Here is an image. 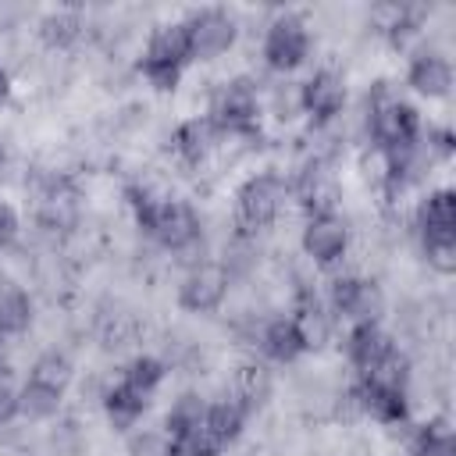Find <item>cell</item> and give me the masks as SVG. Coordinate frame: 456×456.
<instances>
[{
  "label": "cell",
  "instance_id": "obj_1",
  "mask_svg": "<svg viewBox=\"0 0 456 456\" xmlns=\"http://www.w3.org/2000/svg\"><path fill=\"white\" fill-rule=\"evenodd\" d=\"M367 132H370V142L381 150V153H392V150H403L410 142L420 139V114L410 100H403V93L395 89V82H374L367 89Z\"/></svg>",
  "mask_w": 456,
  "mask_h": 456
},
{
  "label": "cell",
  "instance_id": "obj_2",
  "mask_svg": "<svg viewBox=\"0 0 456 456\" xmlns=\"http://www.w3.org/2000/svg\"><path fill=\"white\" fill-rule=\"evenodd\" d=\"M189 61H192V53H189V32H185L182 18H178V21H160V25L150 32V39H146V50H142V57H139V75H142L153 89L171 93V89L178 86L182 68H185Z\"/></svg>",
  "mask_w": 456,
  "mask_h": 456
},
{
  "label": "cell",
  "instance_id": "obj_3",
  "mask_svg": "<svg viewBox=\"0 0 456 456\" xmlns=\"http://www.w3.org/2000/svg\"><path fill=\"white\" fill-rule=\"evenodd\" d=\"M207 118L214 121L217 135H235V139L260 135V93H256V82L246 78V75H235V78L221 82L210 93Z\"/></svg>",
  "mask_w": 456,
  "mask_h": 456
},
{
  "label": "cell",
  "instance_id": "obj_4",
  "mask_svg": "<svg viewBox=\"0 0 456 456\" xmlns=\"http://www.w3.org/2000/svg\"><path fill=\"white\" fill-rule=\"evenodd\" d=\"M289 196V185L281 175L274 171H256L249 175L239 192H235V224H239V235H256L264 232L267 224H274V217L281 214V203Z\"/></svg>",
  "mask_w": 456,
  "mask_h": 456
},
{
  "label": "cell",
  "instance_id": "obj_5",
  "mask_svg": "<svg viewBox=\"0 0 456 456\" xmlns=\"http://www.w3.org/2000/svg\"><path fill=\"white\" fill-rule=\"evenodd\" d=\"M264 64L271 71H296L306 57H310V28L299 14L292 11H281L267 21V32H264Z\"/></svg>",
  "mask_w": 456,
  "mask_h": 456
},
{
  "label": "cell",
  "instance_id": "obj_6",
  "mask_svg": "<svg viewBox=\"0 0 456 456\" xmlns=\"http://www.w3.org/2000/svg\"><path fill=\"white\" fill-rule=\"evenodd\" d=\"M182 25L189 32L192 61H214V57L228 53L239 36V25L224 7H196L182 18Z\"/></svg>",
  "mask_w": 456,
  "mask_h": 456
},
{
  "label": "cell",
  "instance_id": "obj_7",
  "mask_svg": "<svg viewBox=\"0 0 456 456\" xmlns=\"http://www.w3.org/2000/svg\"><path fill=\"white\" fill-rule=\"evenodd\" d=\"M328 310L346 317L349 324H374L385 310V292L374 278L342 274L328 289Z\"/></svg>",
  "mask_w": 456,
  "mask_h": 456
},
{
  "label": "cell",
  "instance_id": "obj_8",
  "mask_svg": "<svg viewBox=\"0 0 456 456\" xmlns=\"http://www.w3.org/2000/svg\"><path fill=\"white\" fill-rule=\"evenodd\" d=\"M228 285H232V274L224 271V264L217 260L192 264V271L178 285V306L189 314H214L224 303Z\"/></svg>",
  "mask_w": 456,
  "mask_h": 456
},
{
  "label": "cell",
  "instance_id": "obj_9",
  "mask_svg": "<svg viewBox=\"0 0 456 456\" xmlns=\"http://www.w3.org/2000/svg\"><path fill=\"white\" fill-rule=\"evenodd\" d=\"M36 217L46 232H68L78 221V192L61 175L36 178Z\"/></svg>",
  "mask_w": 456,
  "mask_h": 456
},
{
  "label": "cell",
  "instance_id": "obj_10",
  "mask_svg": "<svg viewBox=\"0 0 456 456\" xmlns=\"http://www.w3.org/2000/svg\"><path fill=\"white\" fill-rule=\"evenodd\" d=\"M200 232H203L200 214L185 200H164L146 235L157 239L171 253H185V249H192L200 242Z\"/></svg>",
  "mask_w": 456,
  "mask_h": 456
},
{
  "label": "cell",
  "instance_id": "obj_11",
  "mask_svg": "<svg viewBox=\"0 0 456 456\" xmlns=\"http://www.w3.org/2000/svg\"><path fill=\"white\" fill-rule=\"evenodd\" d=\"M296 103L303 114H310L317 125L331 121L342 114L346 107V78L335 68H317L299 89H296Z\"/></svg>",
  "mask_w": 456,
  "mask_h": 456
},
{
  "label": "cell",
  "instance_id": "obj_12",
  "mask_svg": "<svg viewBox=\"0 0 456 456\" xmlns=\"http://www.w3.org/2000/svg\"><path fill=\"white\" fill-rule=\"evenodd\" d=\"M299 246L303 253L321 264V267H331L346 256L349 249V224L338 217V214H317V217H306L303 224V235H299Z\"/></svg>",
  "mask_w": 456,
  "mask_h": 456
},
{
  "label": "cell",
  "instance_id": "obj_13",
  "mask_svg": "<svg viewBox=\"0 0 456 456\" xmlns=\"http://www.w3.org/2000/svg\"><path fill=\"white\" fill-rule=\"evenodd\" d=\"M349 399L356 403V410H363L378 424H403L410 417L406 388H388V385H374L367 378H356V385L349 388Z\"/></svg>",
  "mask_w": 456,
  "mask_h": 456
},
{
  "label": "cell",
  "instance_id": "obj_14",
  "mask_svg": "<svg viewBox=\"0 0 456 456\" xmlns=\"http://www.w3.org/2000/svg\"><path fill=\"white\" fill-rule=\"evenodd\" d=\"M296 200L306 210V217L335 214L338 207V178L324 160H310L296 178Z\"/></svg>",
  "mask_w": 456,
  "mask_h": 456
},
{
  "label": "cell",
  "instance_id": "obj_15",
  "mask_svg": "<svg viewBox=\"0 0 456 456\" xmlns=\"http://www.w3.org/2000/svg\"><path fill=\"white\" fill-rule=\"evenodd\" d=\"M406 86L428 100H442L452 93V64L449 57L435 53V50H420L417 57H410L406 68Z\"/></svg>",
  "mask_w": 456,
  "mask_h": 456
},
{
  "label": "cell",
  "instance_id": "obj_16",
  "mask_svg": "<svg viewBox=\"0 0 456 456\" xmlns=\"http://www.w3.org/2000/svg\"><path fill=\"white\" fill-rule=\"evenodd\" d=\"M217 139H221V135H217V128H214V121H210L207 114L185 118V121L171 132V146H175L178 160L189 164V167L203 164V160L210 157V150L217 146Z\"/></svg>",
  "mask_w": 456,
  "mask_h": 456
},
{
  "label": "cell",
  "instance_id": "obj_17",
  "mask_svg": "<svg viewBox=\"0 0 456 456\" xmlns=\"http://www.w3.org/2000/svg\"><path fill=\"white\" fill-rule=\"evenodd\" d=\"M292 321H296V328H299V335H303L306 349L324 346V342H328V335H331V310H328V303H324L310 285H303V289L296 292Z\"/></svg>",
  "mask_w": 456,
  "mask_h": 456
},
{
  "label": "cell",
  "instance_id": "obj_18",
  "mask_svg": "<svg viewBox=\"0 0 456 456\" xmlns=\"http://www.w3.org/2000/svg\"><path fill=\"white\" fill-rule=\"evenodd\" d=\"M395 349L392 335L374 321V324H353L346 335V356L356 367V374H367L381 356H388Z\"/></svg>",
  "mask_w": 456,
  "mask_h": 456
},
{
  "label": "cell",
  "instance_id": "obj_19",
  "mask_svg": "<svg viewBox=\"0 0 456 456\" xmlns=\"http://www.w3.org/2000/svg\"><path fill=\"white\" fill-rule=\"evenodd\" d=\"M417 232L420 239L456 235V192L452 189H435L417 203Z\"/></svg>",
  "mask_w": 456,
  "mask_h": 456
},
{
  "label": "cell",
  "instance_id": "obj_20",
  "mask_svg": "<svg viewBox=\"0 0 456 456\" xmlns=\"http://www.w3.org/2000/svg\"><path fill=\"white\" fill-rule=\"evenodd\" d=\"M260 349L274 363H296L306 353V342H303V335H299L292 317H271L260 328Z\"/></svg>",
  "mask_w": 456,
  "mask_h": 456
},
{
  "label": "cell",
  "instance_id": "obj_21",
  "mask_svg": "<svg viewBox=\"0 0 456 456\" xmlns=\"http://www.w3.org/2000/svg\"><path fill=\"white\" fill-rule=\"evenodd\" d=\"M271 392H274V378H271V370L264 367V363H242L239 370H235V378H232V399L246 410V413H253V410H260L267 399H271Z\"/></svg>",
  "mask_w": 456,
  "mask_h": 456
},
{
  "label": "cell",
  "instance_id": "obj_22",
  "mask_svg": "<svg viewBox=\"0 0 456 456\" xmlns=\"http://www.w3.org/2000/svg\"><path fill=\"white\" fill-rule=\"evenodd\" d=\"M246 410L232 399V395H224V399H214V403H207V417H203V428L214 435V442L224 449V445H232L239 435H242V428H246Z\"/></svg>",
  "mask_w": 456,
  "mask_h": 456
},
{
  "label": "cell",
  "instance_id": "obj_23",
  "mask_svg": "<svg viewBox=\"0 0 456 456\" xmlns=\"http://www.w3.org/2000/svg\"><path fill=\"white\" fill-rule=\"evenodd\" d=\"M82 28H86V21H82V14L75 7H57V11L43 14L39 39L46 46H53V50H68V46H75L82 39Z\"/></svg>",
  "mask_w": 456,
  "mask_h": 456
},
{
  "label": "cell",
  "instance_id": "obj_24",
  "mask_svg": "<svg viewBox=\"0 0 456 456\" xmlns=\"http://www.w3.org/2000/svg\"><path fill=\"white\" fill-rule=\"evenodd\" d=\"M164 374H167L164 360H157V356H150V353H139V356H132V360L125 363V370H121L118 381H121L128 392H135V395H142V399L150 403L153 392L160 388Z\"/></svg>",
  "mask_w": 456,
  "mask_h": 456
},
{
  "label": "cell",
  "instance_id": "obj_25",
  "mask_svg": "<svg viewBox=\"0 0 456 456\" xmlns=\"http://www.w3.org/2000/svg\"><path fill=\"white\" fill-rule=\"evenodd\" d=\"M146 406H150V403H146L142 395L128 392L121 381H114V385L103 392V413H107V420H110L114 431H128V428H135V420L142 417Z\"/></svg>",
  "mask_w": 456,
  "mask_h": 456
},
{
  "label": "cell",
  "instance_id": "obj_26",
  "mask_svg": "<svg viewBox=\"0 0 456 456\" xmlns=\"http://www.w3.org/2000/svg\"><path fill=\"white\" fill-rule=\"evenodd\" d=\"M410 456H456V435H452L449 420L435 417V420L420 424L410 438Z\"/></svg>",
  "mask_w": 456,
  "mask_h": 456
},
{
  "label": "cell",
  "instance_id": "obj_27",
  "mask_svg": "<svg viewBox=\"0 0 456 456\" xmlns=\"http://www.w3.org/2000/svg\"><path fill=\"white\" fill-rule=\"evenodd\" d=\"M203 417H207V399H203L200 392H182V395L171 403L167 417H164V435H167V438L189 435V431H196V428L203 424Z\"/></svg>",
  "mask_w": 456,
  "mask_h": 456
},
{
  "label": "cell",
  "instance_id": "obj_28",
  "mask_svg": "<svg viewBox=\"0 0 456 456\" xmlns=\"http://www.w3.org/2000/svg\"><path fill=\"white\" fill-rule=\"evenodd\" d=\"M32 324V299L18 285L0 289V335H21Z\"/></svg>",
  "mask_w": 456,
  "mask_h": 456
},
{
  "label": "cell",
  "instance_id": "obj_29",
  "mask_svg": "<svg viewBox=\"0 0 456 456\" xmlns=\"http://www.w3.org/2000/svg\"><path fill=\"white\" fill-rule=\"evenodd\" d=\"M71 378H75V363H71L64 353H57V349L36 356V363H32V370H28V381L46 385V388H53V392H64V388L71 385Z\"/></svg>",
  "mask_w": 456,
  "mask_h": 456
},
{
  "label": "cell",
  "instance_id": "obj_30",
  "mask_svg": "<svg viewBox=\"0 0 456 456\" xmlns=\"http://www.w3.org/2000/svg\"><path fill=\"white\" fill-rule=\"evenodd\" d=\"M61 395L64 392H53L46 385H36V381H25L18 388V413L25 420H50L57 410H61Z\"/></svg>",
  "mask_w": 456,
  "mask_h": 456
},
{
  "label": "cell",
  "instance_id": "obj_31",
  "mask_svg": "<svg viewBox=\"0 0 456 456\" xmlns=\"http://www.w3.org/2000/svg\"><path fill=\"white\" fill-rule=\"evenodd\" d=\"M135 331H139V324L132 314H125V310L121 314H100V342L107 349H121V346L135 342Z\"/></svg>",
  "mask_w": 456,
  "mask_h": 456
},
{
  "label": "cell",
  "instance_id": "obj_32",
  "mask_svg": "<svg viewBox=\"0 0 456 456\" xmlns=\"http://www.w3.org/2000/svg\"><path fill=\"white\" fill-rule=\"evenodd\" d=\"M420 246H424L428 264H431L438 274H452V271H456V235H445V239H420Z\"/></svg>",
  "mask_w": 456,
  "mask_h": 456
},
{
  "label": "cell",
  "instance_id": "obj_33",
  "mask_svg": "<svg viewBox=\"0 0 456 456\" xmlns=\"http://www.w3.org/2000/svg\"><path fill=\"white\" fill-rule=\"evenodd\" d=\"M128 456H167V435L164 431H139L128 438Z\"/></svg>",
  "mask_w": 456,
  "mask_h": 456
},
{
  "label": "cell",
  "instance_id": "obj_34",
  "mask_svg": "<svg viewBox=\"0 0 456 456\" xmlns=\"http://www.w3.org/2000/svg\"><path fill=\"white\" fill-rule=\"evenodd\" d=\"M18 417V388L7 374V367H0V424H11Z\"/></svg>",
  "mask_w": 456,
  "mask_h": 456
},
{
  "label": "cell",
  "instance_id": "obj_35",
  "mask_svg": "<svg viewBox=\"0 0 456 456\" xmlns=\"http://www.w3.org/2000/svg\"><path fill=\"white\" fill-rule=\"evenodd\" d=\"M18 214H14V207L11 203H0V253L4 249H11L14 246V239H18Z\"/></svg>",
  "mask_w": 456,
  "mask_h": 456
},
{
  "label": "cell",
  "instance_id": "obj_36",
  "mask_svg": "<svg viewBox=\"0 0 456 456\" xmlns=\"http://www.w3.org/2000/svg\"><path fill=\"white\" fill-rule=\"evenodd\" d=\"M7 96H11V75H7L4 68H0V103H4Z\"/></svg>",
  "mask_w": 456,
  "mask_h": 456
},
{
  "label": "cell",
  "instance_id": "obj_37",
  "mask_svg": "<svg viewBox=\"0 0 456 456\" xmlns=\"http://www.w3.org/2000/svg\"><path fill=\"white\" fill-rule=\"evenodd\" d=\"M4 338V335H0ZM0 367H4V342H0Z\"/></svg>",
  "mask_w": 456,
  "mask_h": 456
}]
</instances>
